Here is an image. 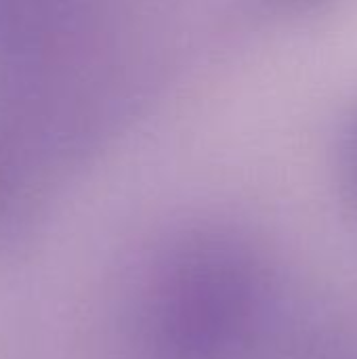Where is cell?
Here are the masks:
<instances>
[{"label": "cell", "mask_w": 357, "mask_h": 359, "mask_svg": "<svg viewBox=\"0 0 357 359\" xmlns=\"http://www.w3.org/2000/svg\"><path fill=\"white\" fill-rule=\"evenodd\" d=\"M231 259L217 248H187L156 286L151 343L160 359H215L240 318Z\"/></svg>", "instance_id": "6da1fadb"}]
</instances>
